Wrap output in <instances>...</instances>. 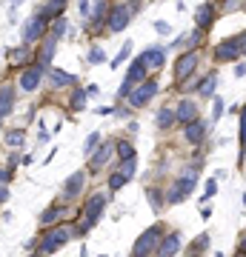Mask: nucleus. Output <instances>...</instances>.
Here are the masks:
<instances>
[{
    "label": "nucleus",
    "instance_id": "obj_38",
    "mask_svg": "<svg viewBox=\"0 0 246 257\" xmlns=\"http://www.w3.org/2000/svg\"><path fill=\"white\" fill-rule=\"evenodd\" d=\"M129 55H132V43H123V49H120V52H118V57L112 60V69H118V66L123 63V60H126Z\"/></svg>",
    "mask_w": 246,
    "mask_h": 257
},
{
    "label": "nucleus",
    "instance_id": "obj_42",
    "mask_svg": "<svg viewBox=\"0 0 246 257\" xmlns=\"http://www.w3.org/2000/svg\"><path fill=\"white\" fill-rule=\"evenodd\" d=\"M215 192H218V183H215V180H209V183H206V192H203V197H201V200L206 203V200H209V197H212Z\"/></svg>",
    "mask_w": 246,
    "mask_h": 257
},
{
    "label": "nucleus",
    "instance_id": "obj_48",
    "mask_svg": "<svg viewBox=\"0 0 246 257\" xmlns=\"http://www.w3.org/2000/svg\"><path fill=\"white\" fill-rule=\"evenodd\" d=\"M243 74H246V63H237L235 66V77H243Z\"/></svg>",
    "mask_w": 246,
    "mask_h": 257
},
{
    "label": "nucleus",
    "instance_id": "obj_34",
    "mask_svg": "<svg viewBox=\"0 0 246 257\" xmlns=\"http://www.w3.org/2000/svg\"><path fill=\"white\" fill-rule=\"evenodd\" d=\"M220 117H223V97L215 94V100H212V123H218Z\"/></svg>",
    "mask_w": 246,
    "mask_h": 257
},
{
    "label": "nucleus",
    "instance_id": "obj_17",
    "mask_svg": "<svg viewBox=\"0 0 246 257\" xmlns=\"http://www.w3.org/2000/svg\"><path fill=\"white\" fill-rule=\"evenodd\" d=\"M15 92H18V89H15L12 83H3V86H0V120L9 117L12 109H15Z\"/></svg>",
    "mask_w": 246,
    "mask_h": 257
},
{
    "label": "nucleus",
    "instance_id": "obj_19",
    "mask_svg": "<svg viewBox=\"0 0 246 257\" xmlns=\"http://www.w3.org/2000/svg\"><path fill=\"white\" fill-rule=\"evenodd\" d=\"M195 23H198V29H201V32H206V29L215 23V6H212V3L198 6V12H195Z\"/></svg>",
    "mask_w": 246,
    "mask_h": 257
},
{
    "label": "nucleus",
    "instance_id": "obj_12",
    "mask_svg": "<svg viewBox=\"0 0 246 257\" xmlns=\"http://www.w3.org/2000/svg\"><path fill=\"white\" fill-rule=\"evenodd\" d=\"M237 55H240L237 40H223V43H218L215 52H212V57H215L218 63H232V60H237Z\"/></svg>",
    "mask_w": 246,
    "mask_h": 257
},
{
    "label": "nucleus",
    "instance_id": "obj_56",
    "mask_svg": "<svg viewBox=\"0 0 246 257\" xmlns=\"http://www.w3.org/2000/svg\"><path fill=\"white\" fill-rule=\"evenodd\" d=\"M195 257H201V254H195Z\"/></svg>",
    "mask_w": 246,
    "mask_h": 257
},
{
    "label": "nucleus",
    "instance_id": "obj_40",
    "mask_svg": "<svg viewBox=\"0 0 246 257\" xmlns=\"http://www.w3.org/2000/svg\"><path fill=\"white\" fill-rule=\"evenodd\" d=\"M209 246V234H201V237L195 240V243H192V248H195V254H201L203 248Z\"/></svg>",
    "mask_w": 246,
    "mask_h": 257
},
{
    "label": "nucleus",
    "instance_id": "obj_49",
    "mask_svg": "<svg viewBox=\"0 0 246 257\" xmlns=\"http://www.w3.org/2000/svg\"><path fill=\"white\" fill-rule=\"evenodd\" d=\"M32 160H35L32 155H23V157H20V163H23V166H32Z\"/></svg>",
    "mask_w": 246,
    "mask_h": 257
},
{
    "label": "nucleus",
    "instance_id": "obj_21",
    "mask_svg": "<svg viewBox=\"0 0 246 257\" xmlns=\"http://www.w3.org/2000/svg\"><path fill=\"white\" fill-rule=\"evenodd\" d=\"M126 83H132V86H140V83L146 80V66H143V60L137 57V60H132V66H129V72H126V77H123Z\"/></svg>",
    "mask_w": 246,
    "mask_h": 257
},
{
    "label": "nucleus",
    "instance_id": "obj_54",
    "mask_svg": "<svg viewBox=\"0 0 246 257\" xmlns=\"http://www.w3.org/2000/svg\"><path fill=\"white\" fill-rule=\"evenodd\" d=\"M235 257H243V254H235Z\"/></svg>",
    "mask_w": 246,
    "mask_h": 257
},
{
    "label": "nucleus",
    "instance_id": "obj_44",
    "mask_svg": "<svg viewBox=\"0 0 246 257\" xmlns=\"http://www.w3.org/2000/svg\"><path fill=\"white\" fill-rule=\"evenodd\" d=\"M155 32H160V35H169V23H166V20H155Z\"/></svg>",
    "mask_w": 246,
    "mask_h": 257
},
{
    "label": "nucleus",
    "instance_id": "obj_25",
    "mask_svg": "<svg viewBox=\"0 0 246 257\" xmlns=\"http://www.w3.org/2000/svg\"><path fill=\"white\" fill-rule=\"evenodd\" d=\"M215 86H218V72H209L201 83H198V89H195V92L203 94V97H215Z\"/></svg>",
    "mask_w": 246,
    "mask_h": 257
},
{
    "label": "nucleus",
    "instance_id": "obj_47",
    "mask_svg": "<svg viewBox=\"0 0 246 257\" xmlns=\"http://www.w3.org/2000/svg\"><path fill=\"white\" fill-rule=\"evenodd\" d=\"M237 46H240V55H246V32L237 37Z\"/></svg>",
    "mask_w": 246,
    "mask_h": 257
},
{
    "label": "nucleus",
    "instance_id": "obj_55",
    "mask_svg": "<svg viewBox=\"0 0 246 257\" xmlns=\"http://www.w3.org/2000/svg\"><path fill=\"white\" fill-rule=\"evenodd\" d=\"M0 126H3V120H0Z\"/></svg>",
    "mask_w": 246,
    "mask_h": 257
},
{
    "label": "nucleus",
    "instance_id": "obj_14",
    "mask_svg": "<svg viewBox=\"0 0 246 257\" xmlns=\"http://www.w3.org/2000/svg\"><path fill=\"white\" fill-rule=\"evenodd\" d=\"M140 60H143L146 69H152V72H160L166 66V52L160 46H152V49H146L143 55H140Z\"/></svg>",
    "mask_w": 246,
    "mask_h": 257
},
{
    "label": "nucleus",
    "instance_id": "obj_43",
    "mask_svg": "<svg viewBox=\"0 0 246 257\" xmlns=\"http://www.w3.org/2000/svg\"><path fill=\"white\" fill-rule=\"evenodd\" d=\"M9 180H12V172L6 166H0V186H9Z\"/></svg>",
    "mask_w": 246,
    "mask_h": 257
},
{
    "label": "nucleus",
    "instance_id": "obj_9",
    "mask_svg": "<svg viewBox=\"0 0 246 257\" xmlns=\"http://www.w3.org/2000/svg\"><path fill=\"white\" fill-rule=\"evenodd\" d=\"M115 155V143H112V140H103L101 146L95 149V152H92L89 155V169L92 172H98V169H103V166L109 163V157Z\"/></svg>",
    "mask_w": 246,
    "mask_h": 257
},
{
    "label": "nucleus",
    "instance_id": "obj_50",
    "mask_svg": "<svg viewBox=\"0 0 246 257\" xmlns=\"http://www.w3.org/2000/svg\"><path fill=\"white\" fill-rule=\"evenodd\" d=\"M112 111H115L112 106H101V109H98V114H112Z\"/></svg>",
    "mask_w": 246,
    "mask_h": 257
},
{
    "label": "nucleus",
    "instance_id": "obj_36",
    "mask_svg": "<svg viewBox=\"0 0 246 257\" xmlns=\"http://www.w3.org/2000/svg\"><path fill=\"white\" fill-rule=\"evenodd\" d=\"M98 143H101V132H92L89 138H86V146H83V152H86V155H92V152L98 149Z\"/></svg>",
    "mask_w": 246,
    "mask_h": 257
},
{
    "label": "nucleus",
    "instance_id": "obj_20",
    "mask_svg": "<svg viewBox=\"0 0 246 257\" xmlns=\"http://www.w3.org/2000/svg\"><path fill=\"white\" fill-rule=\"evenodd\" d=\"M49 80H52V86L55 89H69V86H74L77 83V77L69 72H60V69H49Z\"/></svg>",
    "mask_w": 246,
    "mask_h": 257
},
{
    "label": "nucleus",
    "instance_id": "obj_51",
    "mask_svg": "<svg viewBox=\"0 0 246 257\" xmlns=\"http://www.w3.org/2000/svg\"><path fill=\"white\" fill-rule=\"evenodd\" d=\"M12 3H15V6H18V3H23V0H12Z\"/></svg>",
    "mask_w": 246,
    "mask_h": 257
},
{
    "label": "nucleus",
    "instance_id": "obj_32",
    "mask_svg": "<svg viewBox=\"0 0 246 257\" xmlns=\"http://www.w3.org/2000/svg\"><path fill=\"white\" fill-rule=\"evenodd\" d=\"M118 172L129 180V177L137 172V157H132V160H120V169H118Z\"/></svg>",
    "mask_w": 246,
    "mask_h": 257
},
{
    "label": "nucleus",
    "instance_id": "obj_6",
    "mask_svg": "<svg viewBox=\"0 0 246 257\" xmlns=\"http://www.w3.org/2000/svg\"><path fill=\"white\" fill-rule=\"evenodd\" d=\"M155 94H157V80L149 77V80H143L135 92L129 94V106L132 109H143V106H149V103L155 100Z\"/></svg>",
    "mask_w": 246,
    "mask_h": 257
},
{
    "label": "nucleus",
    "instance_id": "obj_18",
    "mask_svg": "<svg viewBox=\"0 0 246 257\" xmlns=\"http://www.w3.org/2000/svg\"><path fill=\"white\" fill-rule=\"evenodd\" d=\"M175 114H178V120H181L183 126H189L192 120H198V103L189 100V97H183L181 103H178V109H175Z\"/></svg>",
    "mask_w": 246,
    "mask_h": 257
},
{
    "label": "nucleus",
    "instance_id": "obj_35",
    "mask_svg": "<svg viewBox=\"0 0 246 257\" xmlns=\"http://www.w3.org/2000/svg\"><path fill=\"white\" fill-rule=\"evenodd\" d=\"M201 40H203V32H201V29H195L192 35H186V40H183V43H186V46H189V52H192L195 46H201Z\"/></svg>",
    "mask_w": 246,
    "mask_h": 257
},
{
    "label": "nucleus",
    "instance_id": "obj_31",
    "mask_svg": "<svg viewBox=\"0 0 246 257\" xmlns=\"http://www.w3.org/2000/svg\"><path fill=\"white\" fill-rule=\"evenodd\" d=\"M86 97H89V94H86V89H74L69 106H72L74 111H83V106H86Z\"/></svg>",
    "mask_w": 246,
    "mask_h": 257
},
{
    "label": "nucleus",
    "instance_id": "obj_37",
    "mask_svg": "<svg viewBox=\"0 0 246 257\" xmlns=\"http://www.w3.org/2000/svg\"><path fill=\"white\" fill-rule=\"evenodd\" d=\"M89 63H92V66H98V63H106V52H103L101 46H95V49L89 52Z\"/></svg>",
    "mask_w": 246,
    "mask_h": 257
},
{
    "label": "nucleus",
    "instance_id": "obj_26",
    "mask_svg": "<svg viewBox=\"0 0 246 257\" xmlns=\"http://www.w3.org/2000/svg\"><path fill=\"white\" fill-rule=\"evenodd\" d=\"M63 6H66V3H60V0H49L43 9H40V18H43V20H57V18H63Z\"/></svg>",
    "mask_w": 246,
    "mask_h": 257
},
{
    "label": "nucleus",
    "instance_id": "obj_10",
    "mask_svg": "<svg viewBox=\"0 0 246 257\" xmlns=\"http://www.w3.org/2000/svg\"><path fill=\"white\" fill-rule=\"evenodd\" d=\"M43 66H29V69H23V74H20V80H18V86L23 89V92H35L37 86H40V80H43Z\"/></svg>",
    "mask_w": 246,
    "mask_h": 257
},
{
    "label": "nucleus",
    "instance_id": "obj_57",
    "mask_svg": "<svg viewBox=\"0 0 246 257\" xmlns=\"http://www.w3.org/2000/svg\"><path fill=\"white\" fill-rule=\"evenodd\" d=\"M101 257H106V254H101Z\"/></svg>",
    "mask_w": 246,
    "mask_h": 257
},
{
    "label": "nucleus",
    "instance_id": "obj_16",
    "mask_svg": "<svg viewBox=\"0 0 246 257\" xmlns=\"http://www.w3.org/2000/svg\"><path fill=\"white\" fill-rule=\"evenodd\" d=\"M206 128H209V126H206V123H203L201 117L192 120L189 126L183 128V138H186V143H192V146H201L203 138H206Z\"/></svg>",
    "mask_w": 246,
    "mask_h": 257
},
{
    "label": "nucleus",
    "instance_id": "obj_4",
    "mask_svg": "<svg viewBox=\"0 0 246 257\" xmlns=\"http://www.w3.org/2000/svg\"><path fill=\"white\" fill-rule=\"evenodd\" d=\"M195 186H198V175H181L178 180H172V186L166 189V203L169 206H178V203H183L186 197H189L192 192H195Z\"/></svg>",
    "mask_w": 246,
    "mask_h": 257
},
{
    "label": "nucleus",
    "instance_id": "obj_45",
    "mask_svg": "<svg viewBox=\"0 0 246 257\" xmlns=\"http://www.w3.org/2000/svg\"><path fill=\"white\" fill-rule=\"evenodd\" d=\"M18 163H20V157H18V155H12L9 160H6V169H9V172H15V166H18Z\"/></svg>",
    "mask_w": 246,
    "mask_h": 257
},
{
    "label": "nucleus",
    "instance_id": "obj_30",
    "mask_svg": "<svg viewBox=\"0 0 246 257\" xmlns=\"http://www.w3.org/2000/svg\"><path fill=\"white\" fill-rule=\"evenodd\" d=\"M115 152H118L120 160H132V157H137L135 155V146H132L129 140H118V143H115Z\"/></svg>",
    "mask_w": 246,
    "mask_h": 257
},
{
    "label": "nucleus",
    "instance_id": "obj_33",
    "mask_svg": "<svg viewBox=\"0 0 246 257\" xmlns=\"http://www.w3.org/2000/svg\"><path fill=\"white\" fill-rule=\"evenodd\" d=\"M63 35H66V18H57L55 23H52V29H49V37H55V40H60Z\"/></svg>",
    "mask_w": 246,
    "mask_h": 257
},
{
    "label": "nucleus",
    "instance_id": "obj_3",
    "mask_svg": "<svg viewBox=\"0 0 246 257\" xmlns=\"http://www.w3.org/2000/svg\"><path fill=\"white\" fill-rule=\"evenodd\" d=\"M163 223H155V226H149V229L135 240V248H132V257H152L157 254V248H160V240H163Z\"/></svg>",
    "mask_w": 246,
    "mask_h": 257
},
{
    "label": "nucleus",
    "instance_id": "obj_7",
    "mask_svg": "<svg viewBox=\"0 0 246 257\" xmlns=\"http://www.w3.org/2000/svg\"><path fill=\"white\" fill-rule=\"evenodd\" d=\"M49 32V20H43L40 15H35V18L26 20V26H23V43L26 46H32V43H37L40 37Z\"/></svg>",
    "mask_w": 246,
    "mask_h": 257
},
{
    "label": "nucleus",
    "instance_id": "obj_27",
    "mask_svg": "<svg viewBox=\"0 0 246 257\" xmlns=\"http://www.w3.org/2000/svg\"><path fill=\"white\" fill-rule=\"evenodd\" d=\"M109 18V3L106 0H95V9H92V23L95 26H103Z\"/></svg>",
    "mask_w": 246,
    "mask_h": 257
},
{
    "label": "nucleus",
    "instance_id": "obj_28",
    "mask_svg": "<svg viewBox=\"0 0 246 257\" xmlns=\"http://www.w3.org/2000/svg\"><path fill=\"white\" fill-rule=\"evenodd\" d=\"M3 140H6L9 149H20V146H26V132L23 128H12V132L3 135Z\"/></svg>",
    "mask_w": 246,
    "mask_h": 257
},
{
    "label": "nucleus",
    "instance_id": "obj_46",
    "mask_svg": "<svg viewBox=\"0 0 246 257\" xmlns=\"http://www.w3.org/2000/svg\"><path fill=\"white\" fill-rule=\"evenodd\" d=\"M9 200V186H0V203Z\"/></svg>",
    "mask_w": 246,
    "mask_h": 257
},
{
    "label": "nucleus",
    "instance_id": "obj_22",
    "mask_svg": "<svg viewBox=\"0 0 246 257\" xmlns=\"http://www.w3.org/2000/svg\"><path fill=\"white\" fill-rule=\"evenodd\" d=\"M55 49H57V40L55 37H46L43 46H40V52H37V66H49L52 63V57H55Z\"/></svg>",
    "mask_w": 246,
    "mask_h": 257
},
{
    "label": "nucleus",
    "instance_id": "obj_11",
    "mask_svg": "<svg viewBox=\"0 0 246 257\" xmlns=\"http://www.w3.org/2000/svg\"><path fill=\"white\" fill-rule=\"evenodd\" d=\"M183 248V237L181 231H169V234H163V240H160V248H157L155 257H178V251Z\"/></svg>",
    "mask_w": 246,
    "mask_h": 257
},
{
    "label": "nucleus",
    "instance_id": "obj_39",
    "mask_svg": "<svg viewBox=\"0 0 246 257\" xmlns=\"http://www.w3.org/2000/svg\"><path fill=\"white\" fill-rule=\"evenodd\" d=\"M126 183H129L126 177L120 175V172H115V175H112V177H109V192H118L120 186H126Z\"/></svg>",
    "mask_w": 246,
    "mask_h": 257
},
{
    "label": "nucleus",
    "instance_id": "obj_29",
    "mask_svg": "<svg viewBox=\"0 0 246 257\" xmlns=\"http://www.w3.org/2000/svg\"><path fill=\"white\" fill-rule=\"evenodd\" d=\"M146 200H149V206L155 211H160L166 206V194H160V189H155V186H149L146 189Z\"/></svg>",
    "mask_w": 246,
    "mask_h": 257
},
{
    "label": "nucleus",
    "instance_id": "obj_13",
    "mask_svg": "<svg viewBox=\"0 0 246 257\" xmlns=\"http://www.w3.org/2000/svg\"><path fill=\"white\" fill-rule=\"evenodd\" d=\"M66 214H69V206H66V203H52V206L40 214V226H46V229H49V226H57V223H63Z\"/></svg>",
    "mask_w": 246,
    "mask_h": 257
},
{
    "label": "nucleus",
    "instance_id": "obj_1",
    "mask_svg": "<svg viewBox=\"0 0 246 257\" xmlns=\"http://www.w3.org/2000/svg\"><path fill=\"white\" fill-rule=\"evenodd\" d=\"M72 237H74L72 226H69V223H57V226H49V229L43 231V237H40L37 248H40V254H55L57 248H63Z\"/></svg>",
    "mask_w": 246,
    "mask_h": 257
},
{
    "label": "nucleus",
    "instance_id": "obj_8",
    "mask_svg": "<svg viewBox=\"0 0 246 257\" xmlns=\"http://www.w3.org/2000/svg\"><path fill=\"white\" fill-rule=\"evenodd\" d=\"M195 69H198V52H186V55H181L178 57V63H175V80L183 83Z\"/></svg>",
    "mask_w": 246,
    "mask_h": 257
},
{
    "label": "nucleus",
    "instance_id": "obj_53",
    "mask_svg": "<svg viewBox=\"0 0 246 257\" xmlns=\"http://www.w3.org/2000/svg\"><path fill=\"white\" fill-rule=\"evenodd\" d=\"M60 3H69V0H60Z\"/></svg>",
    "mask_w": 246,
    "mask_h": 257
},
{
    "label": "nucleus",
    "instance_id": "obj_2",
    "mask_svg": "<svg viewBox=\"0 0 246 257\" xmlns=\"http://www.w3.org/2000/svg\"><path fill=\"white\" fill-rule=\"evenodd\" d=\"M106 203H109L106 194H92L89 200H86V206H83V211H80V226L74 229V234H86V231L95 229V223L101 220L103 211H106Z\"/></svg>",
    "mask_w": 246,
    "mask_h": 257
},
{
    "label": "nucleus",
    "instance_id": "obj_24",
    "mask_svg": "<svg viewBox=\"0 0 246 257\" xmlns=\"http://www.w3.org/2000/svg\"><path fill=\"white\" fill-rule=\"evenodd\" d=\"M155 123H157V128H160V132H169V128H172L175 123H178V114H175V109H169V106H163V109L157 111Z\"/></svg>",
    "mask_w": 246,
    "mask_h": 257
},
{
    "label": "nucleus",
    "instance_id": "obj_41",
    "mask_svg": "<svg viewBox=\"0 0 246 257\" xmlns=\"http://www.w3.org/2000/svg\"><path fill=\"white\" fill-rule=\"evenodd\" d=\"M237 117H240V146H246V106L240 109Z\"/></svg>",
    "mask_w": 246,
    "mask_h": 257
},
{
    "label": "nucleus",
    "instance_id": "obj_23",
    "mask_svg": "<svg viewBox=\"0 0 246 257\" xmlns=\"http://www.w3.org/2000/svg\"><path fill=\"white\" fill-rule=\"evenodd\" d=\"M29 55H32V46H26V43H20L18 49H6V57H9V63H15V66H26Z\"/></svg>",
    "mask_w": 246,
    "mask_h": 257
},
{
    "label": "nucleus",
    "instance_id": "obj_58",
    "mask_svg": "<svg viewBox=\"0 0 246 257\" xmlns=\"http://www.w3.org/2000/svg\"><path fill=\"white\" fill-rule=\"evenodd\" d=\"M243 257H246V254H243Z\"/></svg>",
    "mask_w": 246,
    "mask_h": 257
},
{
    "label": "nucleus",
    "instance_id": "obj_15",
    "mask_svg": "<svg viewBox=\"0 0 246 257\" xmlns=\"http://www.w3.org/2000/svg\"><path fill=\"white\" fill-rule=\"evenodd\" d=\"M83 186H86V172L69 175V180L63 183V200H74V197L83 192Z\"/></svg>",
    "mask_w": 246,
    "mask_h": 257
},
{
    "label": "nucleus",
    "instance_id": "obj_5",
    "mask_svg": "<svg viewBox=\"0 0 246 257\" xmlns=\"http://www.w3.org/2000/svg\"><path fill=\"white\" fill-rule=\"evenodd\" d=\"M140 9V0H132L129 6H118V9H109V18H106V29L109 32H123L129 26V18Z\"/></svg>",
    "mask_w": 246,
    "mask_h": 257
},
{
    "label": "nucleus",
    "instance_id": "obj_52",
    "mask_svg": "<svg viewBox=\"0 0 246 257\" xmlns=\"http://www.w3.org/2000/svg\"><path fill=\"white\" fill-rule=\"evenodd\" d=\"M243 206H246V194H243Z\"/></svg>",
    "mask_w": 246,
    "mask_h": 257
}]
</instances>
